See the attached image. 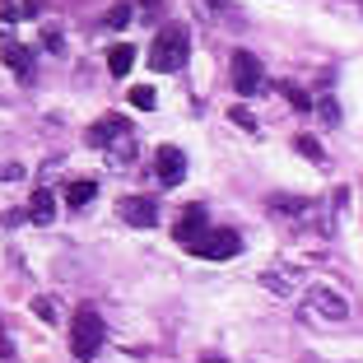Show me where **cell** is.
<instances>
[{
    "mask_svg": "<svg viewBox=\"0 0 363 363\" xmlns=\"http://www.w3.org/2000/svg\"><path fill=\"white\" fill-rule=\"evenodd\" d=\"M186 52H191V33L182 28V23H163V28L154 33V43H150V65L159 75H172V70L186 61Z\"/></svg>",
    "mask_w": 363,
    "mask_h": 363,
    "instance_id": "cell-1",
    "label": "cell"
},
{
    "mask_svg": "<svg viewBox=\"0 0 363 363\" xmlns=\"http://www.w3.org/2000/svg\"><path fill=\"white\" fill-rule=\"evenodd\" d=\"M103 335H107V326H103V317H98L94 308H79L75 317H70V354H75L79 363H94L98 359Z\"/></svg>",
    "mask_w": 363,
    "mask_h": 363,
    "instance_id": "cell-2",
    "label": "cell"
},
{
    "mask_svg": "<svg viewBox=\"0 0 363 363\" xmlns=\"http://www.w3.org/2000/svg\"><path fill=\"white\" fill-rule=\"evenodd\" d=\"M238 252H242V238L228 233V228H210V233L191 247V257H201V261H233Z\"/></svg>",
    "mask_w": 363,
    "mask_h": 363,
    "instance_id": "cell-3",
    "label": "cell"
},
{
    "mask_svg": "<svg viewBox=\"0 0 363 363\" xmlns=\"http://www.w3.org/2000/svg\"><path fill=\"white\" fill-rule=\"evenodd\" d=\"M228 75H233V89H238L242 98H252L261 84H266V75H261V61H257L252 52H233V70H228Z\"/></svg>",
    "mask_w": 363,
    "mask_h": 363,
    "instance_id": "cell-4",
    "label": "cell"
},
{
    "mask_svg": "<svg viewBox=\"0 0 363 363\" xmlns=\"http://www.w3.org/2000/svg\"><path fill=\"white\" fill-rule=\"evenodd\" d=\"M308 308L317 312V317H326V321H345V317H350V303H345L335 289H326V284L308 289Z\"/></svg>",
    "mask_w": 363,
    "mask_h": 363,
    "instance_id": "cell-5",
    "label": "cell"
},
{
    "mask_svg": "<svg viewBox=\"0 0 363 363\" xmlns=\"http://www.w3.org/2000/svg\"><path fill=\"white\" fill-rule=\"evenodd\" d=\"M154 177H159L163 186H177V182L186 177V154H182L177 145H159V154H154Z\"/></svg>",
    "mask_w": 363,
    "mask_h": 363,
    "instance_id": "cell-6",
    "label": "cell"
},
{
    "mask_svg": "<svg viewBox=\"0 0 363 363\" xmlns=\"http://www.w3.org/2000/svg\"><path fill=\"white\" fill-rule=\"evenodd\" d=\"M172 233H177V242L191 252V247L201 242L205 233H210V214H205V205H191V210H182V219H177V228H172Z\"/></svg>",
    "mask_w": 363,
    "mask_h": 363,
    "instance_id": "cell-7",
    "label": "cell"
},
{
    "mask_svg": "<svg viewBox=\"0 0 363 363\" xmlns=\"http://www.w3.org/2000/svg\"><path fill=\"white\" fill-rule=\"evenodd\" d=\"M117 210H121V219H126L130 228H154L159 224V205H154L150 196H126Z\"/></svg>",
    "mask_w": 363,
    "mask_h": 363,
    "instance_id": "cell-8",
    "label": "cell"
},
{
    "mask_svg": "<svg viewBox=\"0 0 363 363\" xmlns=\"http://www.w3.org/2000/svg\"><path fill=\"white\" fill-rule=\"evenodd\" d=\"M0 56H5V65H10L19 79H28V65H33V52H28V47H19L14 38H5V43H0Z\"/></svg>",
    "mask_w": 363,
    "mask_h": 363,
    "instance_id": "cell-9",
    "label": "cell"
},
{
    "mask_svg": "<svg viewBox=\"0 0 363 363\" xmlns=\"http://www.w3.org/2000/svg\"><path fill=\"white\" fill-rule=\"evenodd\" d=\"M28 219H33V224H52V219H56V196L47 191V186H38V191H33V201H28Z\"/></svg>",
    "mask_w": 363,
    "mask_h": 363,
    "instance_id": "cell-10",
    "label": "cell"
},
{
    "mask_svg": "<svg viewBox=\"0 0 363 363\" xmlns=\"http://www.w3.org/2000/svg\"><path fill=\"white\" fill-rule=\"evenodd\" d=\"M94 196H98V182H89V177H79V182H65V205H70V210L89 205Z\"/></svg>",
    "mask_w": 363,
    "mask_h": 363,
    "instance_id": "cell-11",
    "label": "cell"
},
{
    "mask_svg": "<svg viewBox=\"0 0 363 363\" xmlns=\"http://www.w3.org/2000/svg\"><path fill=\"white\" fill-rule=\"evenodd\" d=\"M130 65H135V47L130 43H117L112 52H107V70H112V75H126Z\"/></svg>",
    "mask_w": 363,
    "mask_h": 363,
    "instance_id": "cell-12",
    "label": "cell"
},
{
    "mask_svg": "<svg viewBox=\"0 0 363 363\" xmlns=\"http://www.w3.org/2000/svg\"><path fill=\"white\" fill-rule=\"evenodd\" d=\"M130 107H140V112H154V107H159V94H154L150 84H135V89H130Z\"/></svg>",
    "mask_w": 363,
    "mask_h": 363,
    "instance_id": "cell-13",
    "label": "cell"
},
{
    "mask_svg": "<svg viewBox=\"0 0 363 363\" xmlns=\"http://www.w3.org/2000/svg\"><path fill=\"white\" fill-rule=\"evenodd\" d=\"M294 150H298L303 159H312V163H326V150H321L312 135H294Z\"/></svg>",
    "mask_w": 363,
    "mask_h": 363,
    "instance_id": "cell-14",
    "label": "cell"
},
{
    "mask_svg": "<svg viewBox=\"0 0 363 363\" xmlns=\"http://www.w3.org/2000/svg\"><path fill=\"white\" fill-rule=\"evenodd\" d=\"M270 210H275V214H294V210H312V201H308V196H275Z\"/></svg>",
    "mask_w": 363,
    "mask_h": 363,
    "instance_id": "cell-15",
    "label": "cell"
},
{
    "mask_svg": "<svg viewBox=\"0 0 363 363\" xmlns=\"http://www.w3.org/2000/svg\"><path fill=\"white\" fill-rule=\"evenodd\" d=\"M33 312H38L47 326H56V321H61V308H56V298H47V294H38V298H33Z\"/></svg>",
    "mask_w": 363,
    "mask_h": 363,
    "instance_id": "cell-16",
    "label": "cell"
},
{
    "mask_svg": "<svg viewBox=\"0 0 363 363\" xmlns=\"http://www.w3.org/2000/svg\"><path fill=\"white\" fill-rule=\"evenodd\" d=\"M317 112H321V121H326V126H335V121H340V103H335L331 94L317 98Z\"/></svg>",
    "mask_w": 363,
    "mask_h": 363,
    "instance_id": "cell-17",
    "label": "cell"
},
{
    "mask_svg": "<svg viewBox=\"0 0 363 363\" xmlns=\"http://www.w3.org/2000/svg\"><path fill=\"white\" fill-rule=\"evenodd\" d=\"M130 23V5H112L107 10V28H126Z\"/></svg>",
    "mask_w": 363,
    "mask_h": 363,
    "instance_id": "cell-18",
    "label": "cell"
},
{
    "mask_svg": "<svg viewBox=\"0 0 363 363\" xmlns=\"http://www.w3.org/2000/svg\"><path fill=\"white\" fill-rule=\"evenodd\" d=\"M279 94H284V98H289V103L298 107V112H308V107H312V103H308V94H303V89H298V84H284V89H279Z\"/></svg>",
    "mask_w": 363,
    "mask_h": 363,
    "instance_id": "cell-19",
    "label": "cell"
},
{
    "mask_svg": "<svg viewBox=\"0 0 363 363\" xmlns=\"http://www.w3.org/2000/svg\"><path fill=\"white\" fill-rule=\"evenodd\" d=\"M233 121L242 130H252V135H257V117H252V112H242V107H233Z\"/></svg>",
    "mask_w": 363,
    "mask_h": 363,
    "instance_id": "cell-20",
    "label": "cell"
},
{
    "mask_svg": "<svg viewBox=\"0 0 363 363\" xmlns=\"http://www.w3.org/2000/svg\"><path fill=\"white\" fill-rule=\"evenodd\" d=\"M14 177H23L19 163H0V182H14Z\"/></svg>",
    "mask_w": 363,
    "mask_h": 363,
    "instance_id": "cell-21",
    "label": "cell"
},
{
    "mask_svg": "<svg viewBox=\"0 0 363 363\" xmlns=\"http://www.w3.org/2000/svg\"><path fill=\"white\" fill-rule=\"evenodd\" d=\"M47 47H52V52H65V43H61V33H56V28H47Z\"/></svg>",
    "mask_w": 363,
    "mask_h": 363,
    "instance_id": "cell-22",
    "label": "cell"
},
{
    "mask_svg": "<svg viewBox=\"0 0 363 363\" xmlns=\"http://www.w3.org/2000/svg\"><path fill=\"white\" fill-rule=\"evenodd\" d=\"M140 10H145V14H159L163 5H159V0H140Z\"/></svg>",
    "mask_w": 363,
    "mask_h": 363,
    "instance_id": "cell-23",
    "label": "cell"
},
{
    "mask_svg": "<svg viewBox=\"0 0 363 363\" xmlns=\"http://www.w3.org/2000/svg\"><path fill=\"white\" fill-rule=\"evenodd\" d=\"M205 5H228V0H205Z\"/></svg>",
    "mask_w": 363,
    "mask_h": 363,
    "instance_id": "cell-24",
    "label": "cell"
}]
</instances>
